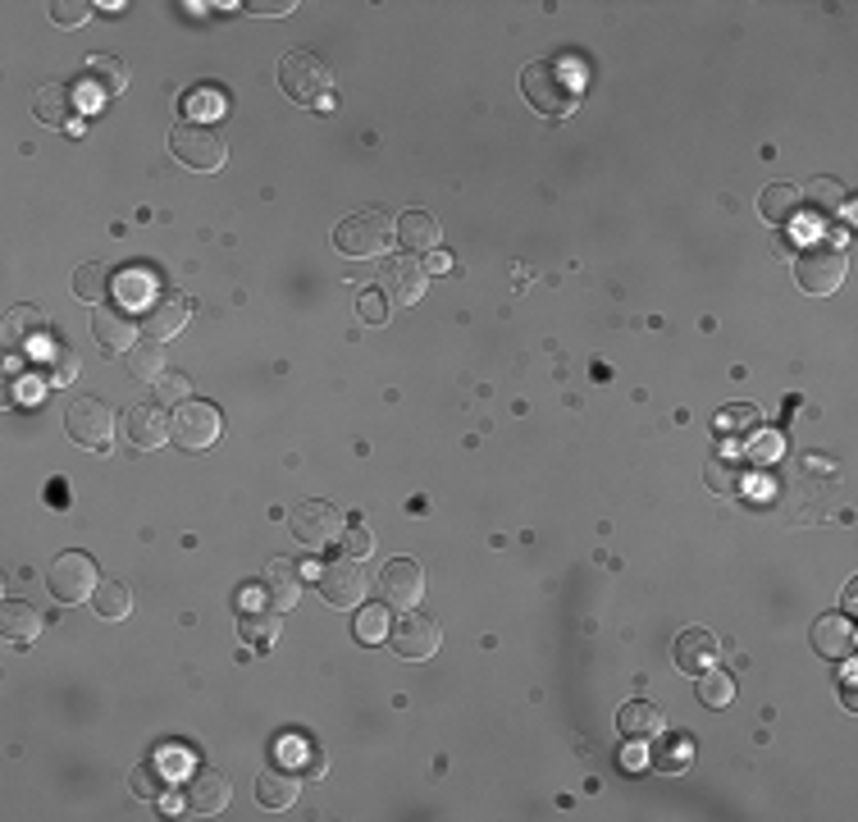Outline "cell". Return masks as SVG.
<instances>
[{"label": "cell", "instance_id": "1", "mask_svg": "<svg viewBox=\"0 0 858 822\" xmlns=\"http://www.w3.org/2000/svg\"><path fill=\"white\" fill-rule=\"evenodd\" d=\"M520 91H526V101L548 119H566L580 106V78L562 59H530V65L520 69Z\"/></svg>", "mask_w": 858, "mask_h": 822}, {"label": "cell", "instance_id": "2", "mask_svg": "<svg viewBox=\"0 0 858 822\" xmlns=\"http://www.w3.org/2000/svg\"><path fill=\"white\" fill-rule=\"evenodd\" d=\"M279 83H284V91H288L297 106H329L333 74H329V65H324L316 51H293V55H284Z\"/></svg>", "mask_w": 858, "mask_h": 822}, {"label": "cell", "instance_id": "3", "mask_svg": "<svg viewBox=\"0 0 858 822\" xmlns=\"http://www.w3.org/2000/svg\"><path fill=\"white\" fill-rule=\"evenodd\" d=\"M845 270H849L845 248H832V242H809V248L794 256V280H800V288L813 293V297L836 293Z\"/></svg>", "mask_w": 858, "mask_h": 822}, {"label": "cell", "instance_id": "4", "mask_svg": "<svg viewBox=\"0 0 858 822\" xmlns=\"http://www.w3.org/2000/svg\"><path fill=\"white\" fill-rule=\"evenodd\" d=\"M388 242H393V224L380 216V210H356V216H348L339 229H333V248H339L343 256H380L388 252Z\"/></svg>", "mask_w": 858, "mask_h": 822}, {"label": "cell", "instance_id": "5", "mask_svg": "<svg viewBox=\"0 0 858 822\" xmlns=\"http://www.w3.org/2000/svg\"><path fill=\"white\" fill-rule=\"evenodd\" d=\"M169 151L174 156L188 165V169H220L224 165V156H229V146H224V138L215 133L210 124H178L174 133H169Z\"/></svg>", "mask_w": 858, "mask_h": 822}, {"label": "cell", "instance_id": "6", "mask_svg": "<svg viewBox=\"0 0 858 822\" xmlns=\"http://www.w3.org/2000/svg\"><path fill=\"white\" fill-rule=\"evenodd\" d=\"M220 430H224V420H220V412H215L210 403H193V398H188L183 407H174L169 435H174V443H178V448H188V452H206V448H215Z\"/></svg>", "mask_w": 858, "mask_h": 822}, {"label": "cell", "instance_id": "7", "mask_svg": "<svg viewBox=\"0 0 858 822\" xmlns=\"http://www.w3.org/2000/svg\"><path fill=\"white\" fill-rule=\"evenodd\" d=\"M46 581H51V594L59 603H82V599L97 594L101 576H97V562H91L87 554H59L46 571Z\"/></svg>", "mask_w": 858, "mask_h": 822}, {"label": "cell", "instance_id": "8", "mask_svg": "<svg viewBox=\"0 0 858 822\" xmlns=\"http://www.w3.org/2000/svg\"><path fill=\"white\" fill-rule=\"evenodd\" d=\"M288 526H293V535H297L306 548H324V544H333V539H343V512L333 507V503L306 498V503L293 507Z\"/></svg>", "mask_w": 858, "mask_h": 822}, {"label": "cell", "instance_id": "9", "mask_svg": "<svg viewBox=\"0 0 858 822\" xmlns=\"http://www.w3.org/2000/svg\"><path fill=\"white\" fill-rule=\"evenodd\" d=\"M365 590H371V576H365L361 562L333 558V562L320 567V599L329 607H356L365 599Z\"/></svg>", "mask_w": 858, "mask_h": 822}, {"label": "cell", "instance_id": "10", "mask_svg": "<svg viewBox=\"0 0 858 822\" xmlns=\"http://www.w3.org/2000/svg\"><path fill=\"white\" fill-rule=\"evenodd\" d=\"M65 430L74 443L91 448V452H106L110 435H114V416L101 398H78L69 412H65Z\"/></svg>", "mask_w": 858, "mask_h": 822}, {"label": "cell", "instance_id": "11", "mask_svg": "<svg viewBox=\"0 0 858 822\" xmlns=\"http://www.w3.org/2000/svg\"><path fill=\"white\" fill-rule=\"evenodd\" d=\"M380 594L397 613H411V607L425 599V567L416 558H393L380 571Z\"/></svg>", "mask_w": 858, "mask_h": 822}, {"label": "cell", "instance_id": "12", "mask_svg": "<svg viewBox=\"0 0 858 822\" xmlns=\"http://www.w3.org/2000/svg\"><path fill=\"white\" fill-rule=\"evenodd\" d=\"M439 639H443V631H439V622L429 617V613H403V622L393 626V654H403V658H411V662H425L429 654L439 649Z\"/></svg>", "mask_w": 858, "mask_h": 822}, {"label": "cell", "instance_id": "13", "mask_svg": "<svg viewBox=\"0 0 858 822\" xmlns=\"http://www.w3.org/2000/svg\"><path fill=\"white\" fill-rule=\"evenodd\" d=\"M380 293L393 307H416L425 297V265H416L411 256H393L388 265H380Z\"/></svg>", "mask_w": 858, "mask_h": 822}, {"label": "cell", "instance_id": "14", "mask_svg": "<svg viewBox=\"0 0 858 822\" xmlns=\"http://www.w3.org/2000/svg\"><path fill=\"white\" fill-rule=\"evenodd\" d=\"M188 316H193V302L188 297H178V293H169V297H156L146 307V316H142V333L151 343H169L174 333L188 325Z\"/></svg>", "mask_w": 858, "mask_h": 822}, {"label": "cell", "instance_id": "15", "mask_svg": "<svg viewBox=\"0 0 858 822\" xmlns=\"http://www.w3.org/2000/svg\"><path fill=\"white\" fill-rule=\"evenodd\" d=\"M91 333L101 352H133L138 348V320L124 307H97L91 311Z\"/></svg>", "mask_w": 858, "mask_h": 822}, {"label": "cell", "instance_id": "16", "mask_svg": "<svg viewBox=\"0 0 858 822\" xmlns=\"http://www.w3.org/2000/svg\"><path fill=\"white\" fill-rule=\"evenodd\" d=\"M261 590H265V607H270V613H284V607H293L297 594H301V571H297V562L274 558L265 567V576H261Z\"/></svg>", "mask_w": 858, "mask_h": 822}, {"label": "cell", "instance_id": "17", "mask_svg": "<svg viewBox=\"0 0 858 822\" xmlns=\"http://www.w3.org/2000/svg\"><path fill=\"white\" fill-rule=\"evenodd\" d=\"M713 662H717V635L713 631L690 626V631L676 635V667L685 677H703Z\"/></svg>", "mask_w": 858, "mask_h": 822}, {"label": "cell", "instance_id": "18", "mask_svg": "<svg viewBox=\"0 0 858 822\" xmlns=\"http://www.w3.org/2000/svg\"><path fill=\"white\" fill-rule=\"evenodd\" d=\"M124 435H129V443H133L138 452H151V448H161V443L169 439V420L161 416L156 403H138V407H129V416H124Z\"/></svg>", "mask_w": 858, "mask_h": 822}, {"label": "cell", "instance_id": "19", "mask_svg": "<svg viewBox=\"0 0 858 822\" xmlns=\"http://www.w3.org/2000/svg\"><path fill=\"white\" fill-rule=\"evenodd\" d=\"M229 800H233V786H229V777H224V772L206 768V772H197V777L188 781V809H193V813H201V818L224 813V809H229Z\"/></svg>", "mask_w": 858, "mask_h": 822}, {"label": "cell", "instance_id": "20", "mask_svg": "<svg viewBox=\"0 0 858 822\" xmlns=\"http://www.w3.org/2000/svg\"><path fill=\"white\" fill-rule=\"evenodd\" d=\"M662 726H667V717H662V709L653 704V699H630V704H622V713H617V731L635 745H649Z\"/></svg>", "mask_w": 858, "mask_h": 822}, {"label": "cell", "instance_id": "21", "mask_svg": "<svg viewBox=\"0 0 858 822\" xmlns=\"http://www.w3.org/2000/svg\"><path fill=\"white\" fill-rule=\"evenodd\" d=\"M813 654L817 658H832V662H840V658H849L854 654V622L849 617H817L813 622Z\"/></svg>", "mask_w": 858, "mask_h": 822}, {"label": "cell", "instance_id": "22", "mask_svg": "<svg viewBox=\"0 0 858 822\" xmlns=\"http://www.w3.org/2000/svg\"><path fill=\"white\" fill-rule=\"evenodd\" d=\"M0 631H6L10 645H33V639L46 631L42 613L33 603H23V599H10L6 603V613H0Z\"/></svg>", "mask_w": 858, "mask_h": 822}, {"label": "cell", "instance_id": "23", "mask_svg": "<svg viewBox=\"0 0 858 822\" xmlns=\"http://www.w3.org/2000/svg\"><path fill=\"white\" fill-rule=\"evenodd\" d=\"M33 110H37V119H42V124H51V129H65L69 119H74V110H78V97H74V91H69L65 83H46V87H37Z\"/></svg>", "mask_w": 858, "mask_h": 822}, {"label": "cell", "instance_id": "24", "mask_svg": "<svg viewBox=\"0 0 858 822\" xmlns=\"http://www.w3.org/2000/svg\"><path fill=\"white\" fill-rule=\"evenodd\" d=\"M297 790H301V781H297V772L293 768H265L261 777H256V800L265 804V809H288V804H297Z\"/></svg>", "mask_w": 858, "mask_h": 822}, {"label": "cell", "instance_id": "25", "mask_svg": "<svg viewBox=\"0 0 858 822\" xmlns=\"http://www.w3.org/2000/svg\"><path fill=\"white\" fill-rule=\"evenodd\" d=\"M800 197H804V206L813 210L817 220L849 216V193H845V183H836V178H813Z\"/></svg>", "mask_w": 858, "mask_h": 822}, {"label": "cell", "instance_id": "26", "mask_svg": "<svg viewBox=\"0 0 858 822\" xmlns=\"http://www.w3.org/2000/svg\"><path fill=\"white\" fill-rule=\"evenodd\" d=\"M397 238H403L407 252H439V220L429 216V210H407L403 220H397Z\"/></svg>", "mask_w": 858, "mask_h": 822}, {"label": "cell", "instance_id": "27", "mask_svg": "<svg viewBox=\"0 0 858 822\" xmlns=\"http://www.w3.org/2000/svg\"><path fill=\"white\" fill-rule=\"evenodd\" d=\"M800 206H804V197H800V188H790V183H772V188H762V197H758V210L768 224H794Z\"/></svg>", "mask_w": 858, "mask_h": 822}, {"label": "cell", "instance_id": "28", "mask_svg": "<svg viewBox=\"0 0 858 822\" xmlns=\"http://www.w3.org/2000/svg\"><path fill=\"white\" fill-rule=\"evenodd\" d=\"M74 293L82 302H91V307H106V297H110V265L106 261H87L74 270Z\"/></svg>", "mask_w": 858, "mask_h": 822}, {"label": "cell", "instance_id": "29", "mask_svg": "<svg viewBox=\"0 0 858 822\" xmlns=\"http://www.w3.org/2000/svg\"><path fill=\"white\" fill-rule=\"evenodd\" d=\"M42 333H46V320H42V311H33V307H14V311L6 316V348H10V352L28 348L33 339H42Z\"/></svg>", "mask_w": 858, "mask_h": 822}, {"label": "cell", "instance_id": "30", "mask_svg": "<svg viewBox=\"0 0 858 822\" xmlns=\"http://www.w3.org/2000/svg\"><path fill=\"white\" fill-rule=\"evenodd\" d=\"M658 745H653V754H649V764L658 768V772H685L690 768V736H662V731H658V736H653Z\"/></svg>", "mask_w": 858, "mask_h": 822}, {"label": "cell", "instance_id": "31", "mask_svg": "<svg viewBox=\"0 0 858 822\" xmlns=\"http://www.w3.org/2000/svg\"><path fill=\"white\" fill-rule=\"evenodd\" d=\"M91 607H97V617H106V622H124L133 613V594L124 581H101L97 594H91Z\"/></svg>", "mask_w": 858, "mask_h": 822}, {"label": "cell", "instance_id": "32", "mask_svg": "<svg viewBox=\"0 0 858 822\" xmlns=\"http://www.w3.org/2000/svg\"><path fill=\"white\" fill-rule=\"evenodd\" d=\"M87 78L101 87V97H119V91L129 87L124 59H114V55H91V59H87Z\"/></svg>", "mask_w": 858, "mask_h": 822}, {"label": "cell", "instance_id": "33", "mask_svg": "<svg viewBox=\"0 0 858 822\" xmlns=\"http://www.w3.org/2000/svg\"><path fill=\"white\" fill-rule=\"evenodd\" d=\"M129 375L142 380V384H161L169 371H165V348L161 343H146V348H133L129 352Z\"/></svg>", "mask_w": 858, "mask_h": 822}, {"label": "cell", "instance_id": "34", "mask_svg": "<svg viewBox=\"0 0 858 822\" xmlns=\"http://www.w3.org/2000/svg\"><path fill=\"white\" fill-rule=\"evenodd\" d=\"M703 475H708V490H717V494H735V490H740V484H745V475H740V462H735L730 452H726V457L717 452Z\"/></svg>", "mask_w": 858, "mask_h": 822}, {"label": "cell", "instance_id": "35", "mask_svg": "<svg viewBox=\"0 0 858 822\" xmlns=\"http://www.w3.org/2000/svg\"><path fill=\"white\" fill-rule=\"evenodd\" d=\"M384 635H388V607L384 603H365L361 617H356V639H361V645H380Z\"/></svg>", "mask_w": 858, "mask_h": 822}, {"label": "cell", "instance_id": "36", "mask_svg": "<svg viewBox=\"0 0 858 822\" xmlns=\"http://www.w3.org/2000/svg\"><path fill=\"white\" fill-rule=\"evenodd\" d=\"M735 699V681L726 672H703L698 677V704H708V709H726Z\"/></svg>", "mask_w": 858, "mask_h": 822}, {"label": "cell", "instance_id": "37", "mask_svg": "<svg viewBox=\"0 0 858 822\" xmlns=\"http://www.w3.org/2000/svg\"><path fill=\"white\" fill-rule=\"evenodd\" d=\"M46 380H51V384H69V380H78V352H69V348H51V352H46Z\"/></svg>", "mask_w": 858, "mask_h": 822}, {"label": "cell", "instance_id": "38", "mask_svg": "<svg viewBox=\"0 0 858 822\" xmlns=\"http://www.w3.org/2000/svg\"><path fill=\"white\" fill-rule=\"evenodd\" d=\"M51 19L59 23V28H82L87 19H91V6L87 0H51Z\"/></svg>", "mask_w": 858, "mask_h": 822}, {"label": "cell", "instance_id": "39", "mask_svg": "<svg viewBox=\"0 0 858 822\" xmlns=\"http://www.w3.org/2000/svg\"><path fill=\"white\" fill-rule=\"evenodd\" d=\"M274 617H279V613H270V607H252V613H242V639H261V645H265V639L274 635Z\"/></svg>", "mask_w": 858, "mask_h": 822}, {"label": "cell", "instance_id": "40", "mask_svg": "<svg viewBox=\"0 0 858 822\" xmlns=\"http://www.w3.org/2000/svg\"><path fill=\"white\" fill-rule=\"evenodd\" d=\"M129 790H133V796H142V800H156L161 790H165V777H161L156 768H151V764H142V768H133Z\"/></svg>", "mask_w": 858, "mask_h": 822}, {"label": "cell", "instance_id": "41", "mask_svg": "<svg viewBox=\"0 0 858 822\" xmlns=\"http://www.w3.org/2000/svg\"><path fill=\"white\" fill-rule=\"evenodd\" d=\"M371 548H375V535L365 530V526H348L343 530V558L361 562V558H371Z\"/></svg>", "mask_w": 858, "mask_h": 822}, {"label": "cell", "instance_id": "42", "mask_svg": "<svg viewBox=\"0 0 858 822\" xmlns=\"http://www.w3.org/2000/svg\"><path fill=\"white\" fill-rule=\"evenodd\" d=\"M188 393H193V384H188V375H178V371L156 384V398L169 403V407H183V403H188Z\"/></svg>", "mask_w": 858, "mask_h": 822}, {"label": "cell", "instance_id": "43", "mask_svg": "<svg viewBox=\"0 0 858 822\" xmlns=\"http://www.w3.org/2000/svg\"><path fill=\"white\" fill-rule=\"evenodd\" d=\"M361 320H365V325H384V320H388L384 293H365V297H361Z\"/></svg>", "mask_w": 858, "mask_h": 822}, {"label": "cell", "instance_id": "44", "mask_svg": "<svg viewBox=\"0 0 858 822\" xmlns=\"http://www.w3.org/2000/svg\"><path fill=\"white\" fill-rule=\"evenodd\" d=\"M745 425H754V407H726L717 416V430H745Z\"/></svg>", "mask_w": 858, "mask_h": 822}, {"label": "cell", "instance_id": "45", "mask_svg": "<svg viewBox=\"0 0 858 822\" xmlns=\"http://www.w3.org/2000/svg\"><path fill=\"white\" fill-rule=\"evenodd\" d=\"M297 6H293V0H248V14H293Z\"/></svg>", "mask_w": 858, "mask_h": 822}, {"label": "cell", "instance_id": "46", "mask_svg": "<svg viewBox=\"0 0 858 822\" xmlns=\"http://www.w3.org/2000/svg\"><path fill=\"white\" fill-rule=\"evenodd\" d=\"M425 265H429V274H443V270H452V256L448 252H429Z\"/></svg>", "mask_w": 858, "mask_h": 822}, {"label": "cell", "instance_id": "47", "mask_svg": "<svg viewBox=\"0 0 858 822\" xmlns=\"http://www.w3.org/2000/svg\"><path fill=\"white\" fill-rule=\"evenodd\" d=\"M119 288H124L129 297H138V293H146V280H142V274H129V280L119 284Z\"/></svg>", "mask_w": 858, "mask_h": 822}, {"label": "cell", "instance_id": "48", "mask_svg": "<svg viewBox=\"0 0 858 822\" xmlns=\"http://www.w3.org/2000/svg\"><path fill=\"white\" fill-rule=\"evenodd\" d=\"M854 603H858V581L845 585V607H854Z\"/></svg>", "mask_w": 858, "mask_h": 822}, {"label": "cell", "instance_id": "49", "mask_svg": "<svg viewBox=\"0 0 858 822\" xmlns=\"http://www.w3.org/2000/svg\"><path fill=\"white\" fill-rule=\"evenodd\" d=\"M845 709H858L854 704V677H845Z\"/></svg>", "mask_w": 858, "mask_h": 822}]
</instances>
